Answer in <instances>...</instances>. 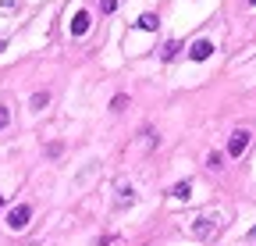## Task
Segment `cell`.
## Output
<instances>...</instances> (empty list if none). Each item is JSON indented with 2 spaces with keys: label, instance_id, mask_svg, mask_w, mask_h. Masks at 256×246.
Returning <instances> with one entry per match:
<instances>
[{
  "label": "cell",
  "instance_id": "cell-1",
  "mask_svg": "<svg viewBox=\"0 0 256 246\" xmlns=\"http://www.w3.org/2000/svg\"><path fill=\"white\" fill-rule=\"evenodd\" d=\"M217 228H220V214H217V210H210V214H200V218L192 221V235H200V239H210Z\"/></svg>",
  "mask_w": 256,
  "mask_h": 246
},
{
  "label": "cell",
  "instance_id": "cell-2",
  "mask_svg": "<svg viewBox=\"0 0 256 246\" xmlns=\"http://www.w3.org/2000/svg\"><path fill=\"white\" fill-rule=\"evenodd\" d=\"M136 200H139V193H136L132 182H118V186H114V210H128V207H136Z\"/></svg>",
  "mask_w": 256,
  "mask_h": 246
},
{
  "label": "cell",
  "instance_id": "cell-3",
  "mask_svg": "<svg viewBox=\"0 0 256 246\" xmlns=\"http://www.w3.org/2000/svg\"><path fill=\"white\" fill-rule=\"evenodd\" d=\"M28 218H32V207H28V203H18V207L8 210V228H11V232H22V228L28 225Z\"/></svg>",
  "mask_w": 256,
  "mask_h": 246
},
{
  "label": "cell",
  "instance_id": "cell-4",
  "mask_svg": "<svg viewBox=\"0 0 256 246\" xmlns=\"http://www.w3.org/2000/svg\"><path fill=\"white\" fill-rule=\"evenodd\" d=\"M249 139H252V132H249V129L232 132V139H228V157H242V153L249 150Z\"/></svg>",
  "mask_w": 256,
  "mask_h": 246
},
{
  "label": "cell",
  "instance_id": "cell-5",
  "mask_svg": "<svg viewBox=\"0 0 256 246\" xmlns=\"http://www.w3.org/2000/svg\"><path fill=\"white\" fill-rule=\"evenodd\" d=\"M210 54H214V43H210V40H196V43H192V50H188L192 61H206Z\"/></svg>",
  "mask_w": 256,
  "mask_h": 246
},
{
  "label": "cell",
  "instance_id": "cell-6",
  "mask_svg": "<svg viewBox=\"0 0 256 246\" xmlns=\"http://www.w3.org/2000/svg\"><path fill=\"white\" fill-rule=\"evenodd\" d=\"M89 22H92L89 11H78V15L72 18V36H86V33H89Z\"/></svg>",
  "mask_w": 256,
  "mask_h": 246
},
{
  "label": "cell",
  "instance_id": "cell-7",
  "mask_svg": "<svg viewBox=\"0 0 256 246\" xmlns=\"http://www.w3.org/2000/svg\"><path fill=\"white\" fill-rule=\"evenodd\" d=\"M156 25H160L156 15H139L136 18V29H142V33H156Z\"/></svg>",
  "mask_w": 256,
  "mask_h": 246
},
{
  "label": "cell",
  "instance_id": "cell-8",
  "mask_svg": "<svg viewBox=\"0 0 256 246\" xmlns=\"http://www.w3.org/2000/svg\"><path fill=\"white\" fill-rule=\"evenodd\" d=\"M188 196H192V182H178V186L171 189V200H178V203L188 200Z\"/></svg>",
  "mask_w": 256,
  "mask_h": 246
},
{
  "label": "cell",
  "instance_id": "cell-9",
  "mask_svg": "<svg viewBox=\"0 0 256 246\" xmlns=\"http://www.w3.org/2000/svg\"><path fill=\"white\" fill-rule=\"evenodd\" d=\"M178 50H182V43H178V40H168L164 47H160V61H171Z\"/></svg>",
  "mask_w": 256,
  "mask_h": 246
},
{
  "label": "cell",
  "instance_id": "cell-10",
  "mask_svg": "<svg viewBox=\"0 0 256 246\" xmlns=\"http://www.w3.org/2000/svg\"><path fill=\"white\" fill-rule=\"evenodd\" d=\"M46 104H50V93H36V97L28 100V107H32V111H40V107H46Z\"/></svg>",
  "mask_w": 256,
  "mask_h": 246
},
{
  "label": "cell",
  "instance_id": "cell-11",
  "mask_svg": "<svg viewBox=\"0 0 256 246\" xmlns=\"http://www.w3.org/2000/svg\"><path fill=\"white\" fill-rule=\"evenodd\" d=\"M124 107H128V97H124V93H118V97L110 100V111L118 114V111H124Z\"/></svg>",
  "mask_w": 256,
  "mask_h": 246
},
{
  "label": "cell",
  "instance_id": "cell-12",
  "mask_svg": "<svg viewBox=\"0 0 256 246\" xmlns=\"http://www.w3.org/2000/svg\"><path fill=\"white\" fill-rule=\"evenodd\" d=\"M8 125H11V111L0 107V129H8Z\"/></svg>",
  "mask_w": 256,
  "mask_h": 246
},
{
  "label": "cell",
  "instance_id": "cell-13",
  "mask_svg": "<svg viewBox=\"0 0 256 246\" xmlns=\"http://www.w3.org/2000/svg\"><path fill=\"white\" fill-rule=\"evenodd\" d=\"M206 164H210V168L217 171V168H220V153H210V157H206Z\"/></svg>",
  "mask_w": 256,
  "mask_h": 246
},
{
  "label": "cell",
  "instance_id": "cell-14",
  "mask_svg": "<svg viewBox=\"0 0 256 246\" xmlns=\"http://www.w3.org/2000/svg\"><path fill=\"white\" fill-rule=\"evenodd\" d=\"M100 8H104V11H107V15H110V11H114V8H118V0H100Z\"/></svg>",
  "mask_w": 256,
  "mask_h": 246
},
{
  "label": "cell",
  "instance_id": "cell-15",
  "mask_svg": "<svg viewBox=\"0 0 256 246\" xmlns=\"http://www.w3.org/2000/svg\"><path fill=\"white\" fill-rule=\"evenodd\" d=\"M100 246H118V239H110V235H107V239H100Z\"/></svg>",
  "mask_w": 256,
  "mask_h": 246
},
{
  "label": "cell",
  "instance_id": "cell-16",
  "mask_svg": "<svg viewBox=\"0 0 256 246\" xmlns=\"http://www.w3.org/2000/svg\"><path fill=\"white\" fill-rule=\"evenodd\" d=\"M246 239H249V242H256V225L249 228V235H246Z\"/></svg>",
  "mask_w": 256,
  "mask_h": 246
},
{
  "label": "cell",
  "instance_id": "cell-17",
  "mask_svg": "<svg viewBox=\"0 0 256 246\" xmlns=\"http://www.w3.org/2000/svg\"><path fill=\"white\" fill-rule=\"evenodd\" d=\"M0 50H8V40H0Z\"/></svg>",
  "mask_w": 256,
  "mask_h": 246
},
{
  "label": "cell",
  "instance_id": "cell-18",
  "mask_svg": "<svg viewBox=\"0 0 256 246\" xmlns=\"http://www.w3.org/2000/svg\"><path fill=\"white\" fill-rule=\"evenodd\" d=\"M0 207H4V193H0Z\"/></svg>",
  "mask_w": 256,
  "mask_h": 246
},
{
  "label": "cell",
  "instance_id": "cell-19",
  "mask_svg": "<svg viewBox=\"0 0 256 246\" xmlns=\"http://www.w3.org/2000/svg\"><path fill=\"white\" fill-rule=\"evenodd\" d=\"M249 4H256V0H249Z\"/></svg>",
  "mask_w": 256,
  "mask_h": 246
}]
</instances>
